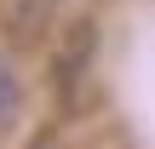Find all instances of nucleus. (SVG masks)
<instances>
[{"label":"nucleus","mask_w":155,"mask_h":149,"mask_svg":"<svg viewBox=\"0 0 155 149\" xmlns=\"http://www.w3.org/2000/svg\"><path fill=\"white\" fill-rule=\"evenodd\" d=\"M17 115H23V80H17V69L0 57V132H12Z\"/></svg>","instance_id":"obj_1"}]
</instances>
